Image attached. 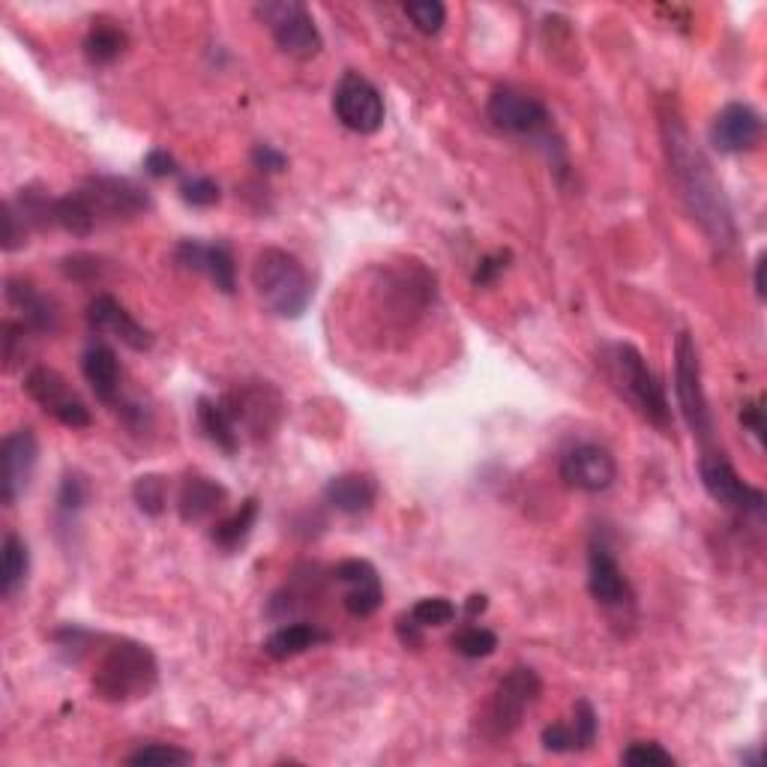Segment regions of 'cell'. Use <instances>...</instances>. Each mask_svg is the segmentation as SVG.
I'll return each mask as SVG.
<instances>
[{"label":"cell","instance_id":"obj_1","mask_svg":"<svg viewBox=\"0 0 767 767\" xmlns=\"http://www.w3.org/2000/svg\"><path fill=\"white\" fill-rule=\"evenodd\" d=\"M660 138H663L668 175L675 180L677 198L684 201L690 219L705 231L716 249H732L737 240V226L728 195L705 151L693 142L684 114L672 100H663L660 105Z\"/></svg>","mask_w":767,"mask_h":767},{"label":"cell","instance_id":"obj_2","mask_svg":"<svg viewBox=\"0 0 767 767\" xmlns=\"http://www.w3.org/2000/svg\"><path fill=\"white\" fill-rule=\"evenodd\" d=\"M600 366H603L609 387L630 408L639 411L660 432L672 429V408H668V400H665V390L660 379L651 372L642 351L626 345V342H612L600 354Z\"/></svg>","mask_w":767,"mask_h":767},{"label":"cell","instance_id":"obj_3","mask_svg":"<svg viewBox=\"0 0 767 767\" xmlns=\"http://www.w3.org/2000/svg\"><path fill=\"white\" fill-rule=\"evenodd\" d=\"M159 684V663L154 651L133 639L114 642L93 668V696L108 705H129L147 698Z\"/></svg>","mask_w":767,"mask_h":767},{"label":"cell","instance_id":"obj_4","mask_svg":"<svg viewBox=\"0 0 767 767\" xmlns=\"http://www.w3.org/2000/svg\"><path fill=\"white\" fill-rule=\"evenodd\" d=\"M252 288H256L258 300L265 303L267 312L277 318H300L312 303V277L303 267V261L279 249V246H267L252 261Z\"/></svg>","mask_w":767,"mask_h":767},{"label":"cell","instance_id":"obj_5","mask_svg":"<svg viewBox=\"0 0 767 767\" xmlns=\"http://www.w3.org/2000/svg\"><path fill=\"white\" fill-rule=\"evenodd\" d=\"M258 21L265 24L279 52L294 58V61H312L324 49V37L318 31L315 19L309 12L307 3L300 0H270V3H258Z\"/></svg>","mask_w":767,"mask_h":767},{"label":"cell","instance_id":"obj_6","mask_svg":"<svg viewBox=\"0 0 767 767\" xmlns=\"http://www.w3.org/2000/svg\"><path fill=\"white\" fill-rule=\"evenodd\" d=\"M675 396L681 417L702 444L714 440V414L707 405L705 384H702V357L696 339L681 330L675 339Z\"/></svg>","mask_w":767,"mask_h":767},{"label":"cell","instance_id":"obj_7","mask_svg":"<svg viewBox=\"0 0 767 767\" xmlns=\"http://www.w3.org/2000/svg\"><path fill=\"white\" fill-rule=\"evenodd\" d=\"M542 696V681L531 665H516L498 681L491 693L489 711H486V732L491 737H510L525 723V714L531 711Z\"/></svg>","mask_w":767,"mask_h":767},{"label":"cell","instance_id":"obj_8","mask_svg":"<svg viewBox=\"0 0 767 767\" xmlns=\"http://www.w3.org/2000/svg\"><path fill=\"white\" fill-rule=\"evenodd\" d=\"M75 193L82 195L84 205L91 207L96 222H126L151 210V195L147 189L129 180V177L96 175L87 177Z\"/></svg>","mask_w":767,"mask_h":767},{"label":"cell","instance_id":"obj_9","mask_svg":"<svg viewBox=\"0 0 767 767\" xmlns=\"http://www.w3.org/2000/svg\"><path fill=\"white\" fill-rule=\"evenodd\" d=\"M333 114L351 133L375 135L384 126L387 108L379 87L366 75L349 70L333 87Z\"/></svg>","mask_w":767,"mask_h":767},{"label":"cell","instance_id":"obj_10","mask_svg":"<svg viewBox=\"0 0 767 767\" xmlns=\"http://www.w3.org/2000/svg\"><path fill=\"white\" fill-rule=\"evenodd\" d=\"M222 405L235 419L237 432H246L249 438L265 440L277 432L279 419H282V396L277 387H270L267 381H252L243 387L231 390L222 396Z\"/></svg>","mask_w":767,"mask_h":767},{"label":"cell","instance_id":"obj_11","mask_svg":"<svg viewBox=\"0 0 767 767\" xmlns=\"http://www.w3.org/2000/svg\"><path fill=\"white\" fill-rule=\"evenodd\" d=\"M24 393L66 429H87L93 423L91 408L84 405L82 396L70 387V381L63 379L58 369H31L28 379H24Z\"/></svg>","mask_w":767,"mask_h":767},{"label":"cell","instance_id":"obj_12","mask_svg":"<svg viewBox=\"0 0 767 767\" xmlns=\"http://www.w3.org/2000/svg\"><path fill=\"white\" fill-rule=\"evenodd\" d=\"M698 477H702V486H705L707 495H711L716 504H723L726 510L765 512V491L749 486L747 480H740L735 465H732L723 453H705V456L698 459Z\"/></svg>","mask_w":767,"mask_h":767},{"label":"cell","instance_id":"obj_13","mask_svg":"<svg viewBox=\"0 0 767 767\" xmlns=\"http://www.w3.org/2000/svg\"><path fill=\"white\" fill-rule=\"evenodd\" d=\"M588 591H591L593 603L603 605L609 612H624L635 603L633 584L626 579L624 567L618 563L609 542L603 540H593L588 549Z\"/></svg>","mask_w":767,"mask_h":767},{"label":"cell","instance_id":"obj_14","mask_svg":"<svg viewBox=\"0 0 767 767\" xmlns=\"http://www.w3.org/2000/svg\"><path fill=\"white\" fill-rule=\"evenodd\" d=\"M40 462V440L33 429L10 432L0 444V501L12 507L28 491Z\"/></svg>","mask_w":767,"mask_h":767},{"label":"cell","instance_id":"obj_15","mask_svg":"<svg viewBox=\"0 0 767 767\" xmlns=\"http://www.w3.org/2000/svg\"><path fill=\"white\" fill-rule=\"evenodd\" d=\"M486 114L489 121L507 135H542L552 123L549 108L531 96V93L512 91V87H501L489 96L486 103Z\"/></svg>","mask_w":767,"mask_h":767},{"label":"cell","instance_id":"obj_16","mask_svg":"<svg viewBox=\"0 0 767 767\" xmlns=\"http://www.w3.org/2000/svg\"><path fill=\"white\" fill-rule=\"evenodd\" d=\"M561 480L576 491H597L612 489L618 480V462L600 444H576L563 453L561 459Z\"/></svg>","mask_w":767,"mask_h":767},{"label":"cell","instance_id":"obj_17","mask_svg":"<svg viewBox=\"0 0 767 767\" xmlns=\"http://www.w3.org/2000/svg\"><path fill=\"white\" fill-rule=\"evenodd\" d=\"M333 579L342 584V605L351 618H372L384 603V584L375 563L349 558L333 567Z\"/></svg>","mask_w":767,"mask_h":767},{"label":"cell","instance_id":"obj_18","mask_svg":"<svg viewBox=\"0 0 767 767\" xmlns=\"http://www.w3.org/2000/svg\"><path fill=\"white\" fill-rule=\"evenodd\" d=\"M761 133H765V123L753 105L728 103L719 108V114L711 123V144L719 154H749L761 142Z\"/></svg>","mask_w":767,"mask_h":767},{"label":"cell","instance_id":"obj_19","mask_svg":"<svg viewBox=\"0 0 767 767\" xmlns=\"http://www.w3.org/2000/svg\"><path fill=\"white\" fill-rule=\"evenodd\" d=\"M87 324H91V330H96V333H108V336H114L117 342H123L126 349H154V333L144 328V324H138L112 294L93 297L91 307H87Z\"/></svg>","mask_w":767,"mask_h":767},{"label":"cell","instance_id":"obj_20","mask_svg":"<svg viewBox=\"0 0 767 767\" xmlns=\"http://www.w3.org/2000/svg\"><path fill=\"white\" fill-rule=\"evenodd\" d=\"M7 300H10V307L19 309L21 321L31 333H40V336L49 333L52 336L58 324H61L58 307L28 279H7Z\"/></svg>","mask_w":767,"mask_h":767},{"label":"cell","instance_id":"obj_21","mask_svg":"<svg viewBox=\"0 0 767 767\" xmlns=\"http://www.w3.org/2000/svg\"><path fill=\"white\" fill-rule=\"evenodd\" d=\"M228 501V489L222 483L210 480L205 474H189L177 491V516L186 525H198L216 516Z\"/></svg>","mask_w":767,"mask_h":767},{"label":"cell","instance_id":"obj_22","mask_svg":"<svg viewBox=\"0 0 767 767\" xmlns=\"http://www.w3.org/2000/svg\"><path fill=\"white\" fill-rule=\"evenodd\" d=\"M324 501L342 516H363L379 501V483L372 474H339L324 486Z\"/></svg>","mask_w":767,"mask_h":767},{"label":"cell","instance_id":"obj_23","mask_svg":"<svg viewBox=\"0 0 767 767\" xmlns=\"http://www.w3.org/2000/svg\"><path fill=\"white\" fill-rule=\"evenodd\" d=\"M82 375L91 384L93 396L103 405H117L121 396V360L114 354V349L96 342L82 354Z\"/></svg>","mask_w":767,"mask_h":767},{"label":"cell","instance_id":"obj_24","mask_svg":"<svg viewBox=\"0 0 767 767\" xmlns=\"http://www.w3.org/2000/svg\"><path fill=\"white\" fill-rule=\"evenodd\" d=\"M330 635L321 630L318 624H307V621H297V624H286L273 630V633L265 639V654L270 660H294V656L307 654L312 647H318L321 642H328Z\"/></svg>","mask_w":767,"mask_h":767},{"label":"cell","instance_id":"obj_25","mask_svg":"<svg viewBox=\"0 0 767 767\" xmlns=\"http://www.w3.org/2000/svg\"><path fill=\"white\" fill-rule=\"evenodd\" d=\"M31 573V549L21 540L19 533H7L3 537V549H0V593L10 600L19 593V588L28 582Z\"/></svg>","mask_w":767,"mask_h":767},{"label":"cell","instance_id":"obj_26","mask_svg":"<svg viewBox=\"0 0 767 767\" xmlns=\"http://www.w3.org/2000/svg\"><path fill=\"white\" fill-rule=\"evenodd\" d=\"M198 423L216 447L228 456H235L237 447H240V432H237L235 419L226 411V405L219 400H198Z\"/></svg>","mask_w":767,"mask_h":767},{"label":"cell","instance_id":"obj_27","mask_svg":"<svg viewBox=\"0 0 767 767\" xmlns=\"http://www.w3.org/2000/svg\"><path fill=\"white\" fill-rule=\"evenodd\" d=\"M256 522H258V501L256 498H246V501L240 504L231 516H226L222 522L214 525L210 540H214L222 552H235V549L243 546L246 537L252 533Z\"/></svg>","mask_w":767,"mask_h":767},{"label":"cell","instance_id":"obj_28","mask_svg":"<svg viewBox=\"0 0 767 767\" xmlns=\"http://www.w3.org/2000/svg\"><path fill=\"white\" fill-rule=\"evenodd\" d=\"M126 42L129 40H126V33H123L121 28H114V24H96V28H91V33L84 37L82 52L84 58H87V63H93V66H108V63H114L126 52Z\"/></svg>","mask_w":767,"mask_h":767},{"label":"cell","instance_id":"obj_29","mask_svg":"<svg viewBox=\"0 0 767 767\" xmlns=\"http://www.w3.org/2000/svg\"><path fill=\"white\" fill-rule=\"evenodd\" d=\"M100 226L96 216L91 214V207L84 205V198L79 193L54 198V228H61L72 237L93 235V228Z\"/></svg>","mask_w":767,"mask_h":767},{"label":"cell","instance_id":"obj_30","mask_svg":"<svg viewBox=\"0 0 767 767\" xmlns=\"http://www.w3.org/2000/svg\"><path fill=\"white\" fill-rule=\"evenodd\" d=\"M12 207L19 210L21 222L28 228H33V231H49V228H54V198H49V195L40 193V189H33V186L21 189L19 198L12 201Z\"/></svg>","mask_w":767,"mask_h":767},{"label":"cell","instance_id":"obj_31","mask_svg":"<svg viewBox=\"0 0 767 767\" xmlns=\"http://www.w3.org/2000/svg\"><path fill=\"white\" fill-rule=\"evenodd\" d=\"M87 495H91V489H87V480H84L79 471H66L61 480V489H58V501H54V512H58V522L63 525H72L75 522V516L84 510V504H87Z\"/></svg>","mask_w":767,"mask_h":767},{"label":"cell","instance_id":"obj_32","mask_svg":"<svg viewBox=\"0 0 767 767\" xmlns=\"http://www.w3.org/2000/svg\"><path fill=\"white\" fill-rule=\"evenodd\" d=\"M205 277H210L222 294H235L237 291V265L228 243H207Z\"/></svg>","mask_w":767,"mask_h":767},{"label":"cell","instance_id":"obj_33","mask_svg":"<svg viewBox=\"0 0 767 767\" xmlns=\"http://www.w3.org/2000/svg\"><path fill=\"white\" fill-rule=\"evenodd\" d=\"M133 501L144 516H163L165 504H168V483L159 474H142L133 483Z\"/></svg>","mask_w":767,"mask_h":767},{"label":"cell","instance_id":"obj_34","mask_svg":"<svg viewBox=\"0 0 767 767\" xmlns=\"http://www.w3.org/2000/svg\"><path fill=\"white\" fill-rule=\"evenodd\" d=\"M402 10L414 24V31H419L423 37H438L447 24V7L440 0H408Z\"/></svg>","mask_w":767,"mask_h":767},{"label":"cell","instance_id":"obj_35","mask_svg":"<svg viewBox=\"0 0 767 767\" xmlns=\"http://www.w3.org/2000/svg\"><path fill=\"white\" fill-rule=\"evenodd\" d=\"M193 753L180 749L175 744H147V747L135 749L133 756H126V765L135 767H180L193 765Z\"/></svg>","mask_w":767,"mask_h":767},{"label":"cell","instance_id":"obj_36","mask_svg":"<svg viewBox=\"0 0 767 767\" xmlns=\"http://www.w3.org/2000/svg\"><path fill=\"white\" fill-rule=\"evenodd\" d=\"M450 645L465 660H483V656H491L498 651V635L486 626H462L459 633L450 639Z\"/></svg>","mask_w":767,"mask_h":767},{"label":"cell","instance_id":"obj_37","mask_svg":"<svg viewBox=\"0 0 767 767\" xmlns=\"http://www.w3.org/2000/svg\"><path fill=\"white\" fill-rule=\"evenodd\" d=\"M573 732V753H584L593 747V740L600 735V716L593 711L588 698H579L573 705V719L567 723Z\"/></svg>","mask_w":767,"mask_h":767},{"label":"cell","instance_id":"obj_38","mask_svg":"<svg viewBox=\"0 0 767 767\" xmlns=\"http://www.w3.org/2000/svg\"><path fill=\"white\" fill-rule=\"evenodd\" d=\"M408 614L423 630H429V626L453 624L456 621V605L447 597H423V600L411 605Z\"/></svg>","mask_w":767,"mask_h":767},{"label":"cell","instance_id":"obj_39","mask_svg":"<svg viewBox=\"0 0 767 767\" xmlns=\"http://www.w3.org/2000/svg\"><path fill=\"white\" fill-rule=\"evenodd\" d=\"M677 758L654 740H633L630 747L621 753V765L630 767H675Z\"/></svg>","mask_w":767,"mask_h":767},{"label":"cell","instance_id":"obj_40","mask_svg":"<svg viewBox=\"0 0 767 767\" xmlns=\"http://www.w3.org/2000/svg\"><path fill=\"white\" fill-rule=\"evenodd\" d=\"M180 198H184L189 207H214L219 205L222 193H219V184H216V180L198 175L186 177L184 184H180Z\"/></svg>","mask_w":767,"mask_h":767},{"label":"cell","instance_id":"obj_41","mask_svg":"<svg viewBox=\"0 0 767 767\" xmlns=\"http://www.w3.org/2000/svg\"><path fill=\"white\" fill-rule=\"evenodd\" d=\"M0 222H3V231H0L3 252H19L21 246H28V226L21 222L19 210L12 207V201H3V207H0Z\"/></svg>","mask_w":767,"mask_h":767},{"label":"cell","instance_id":"obj_42","mask_svg":"<svg viewBox=\"0 0 767 767\" xmlns=\"http://www.w3.org/2000/svg\"><path fill=\"white\" fill-rule=\"evenodd\" d=\"M63 277L75 279V282H96L103 277V261L96 256H87V252H75V256L63 258Z\"/></svg>","mask_w":767,"mask_h":767},{"label":"cell","instance_id":"obj_43","mask_svg":"<svg viewBox=\"0 0 767 767\" xmlns=\"http://www.w3.org/2000/svg\"><path fill=\"white\" fill-rule=\"evenodd\" d=\"M510 252L507 249H498V252H489V256H483L480 261H477V267H474V277L471 282L477 288H486L491 286V282H498V277H501L504 270L510 267Z\"/></svg>","mask_w":767,"mask_h":767},{"label":"cell","instance_id":"obj_44","mask_svg":"<svg viewBox=\"0 0 767 767\" xmlns=\"http://www.w3.org/2000/svg\"><path fill=\"white\" fill-rule=\"evenodd\" d=\"M175 261L189 273H205L207 261V243L201 240H180L175 249Z\"/></svg>","mask_w":767,"mask_h":767},{"label":"cell","instance_id":"obj_45","mask_svg":"<svg viewBox=\"0 0 767 767\" xmlns=\"http://www.w3.org/2000/svg\"><path fill=\"white\" fill-rule=\"evenodd\" d=\"M28 333H31V330L24 328V321H7V324H3V366H7V372L15 366L19 349H24V336H28Z\"/></svg>","mask_w":767,"mask_h":767},{"label":"cell","instance_id":"obj_46","mask_svg":"<svg viewBox=\"0 0 767 767\" xmlns=\"http://www.w3.org/2000/svg\"><path fill=\"white\" fill-rule=\"evenodd\" d=\"M540 744L546 753H554V756H563V753H573V732L567 723H552V726L542 728Z\"/></svg>","mask_w":767,"mask_h":767},{"label":"cell","instance_id":"obj_47","mask_svg":"<svg viewBox=\"0 0 767 767\" xmlns=\"http://www.w3.org/2000/svg\"><path fill=\"white\" fill-rule=\"evenodd\" d=\"M252 165H256L258 172H265V175H279V172H286L288 156L282 151H277L273 144H256L252 147Z\"/></svg>","mask_w":767,"mask_h":767},{"label":"cell","instance_id":"obj_48","mask_svg":"<svg viewBox=\"0 0 767 767\" xmlns=\"http://www.w3.org/2000/svg\"><path fill=\"white\" fill-rule=\"evenodd\" d=\"M740 423H744V429L753 432V438H756L758 444H765V402L761 400L744 402V408H740Z\"/></svg>","mask_w":767,"mask_h":767},{"label":"cell","instance_id":"obj_49","mask_svg":"<svg viewBox=\"0 0 767 767\" xmlns=\"http://www.w3.org/2000/svg\"><path fill=\"white\" fill-rule=\"evenodd\" d=\"M144 172L156 177V180H163V177L177 175V159L168 151H163V147H156V151L144 156Z\"/></svg>","mask_w":767,"mask_h":767},{"label":"cell","instance_id":"obj_50","mask_svg":"<svg viewBox=\"0 0 767 767\" xmlns=\"http://www.w3.org/2000/svg\"><path fill=\"white\" fill-rule=\"evenodd\" d=\"M396 633H400L402 645H408V647L423 645V626H419L411 614H402L400 621H396Z\"/></svg>","mask_w":767,"mask_h":767},{"label":"cell","instance_id":"obj_51","mask_svg":"<svg viewBox=\"0 0 767 767\" xmlns=\"http://www.w3.org/2000/svg\"><path fill=\"white\" fill-rule=\"evenodd\" d=\"M486 609H489V597H486V593H471V597L465 600V609H462V612H465L468 621H474V618H480Z\"/></svg>","mask_w":767,"mask_h":767},{"label":"cell","instance_id":"obj_52","mask_svg":"<svg viewBox=\"0 0 767 767\" xmlns=\"http://www.w3.org/2000/svg\"><path fill=\"white\" fill-rule=\"evenodd\" d=\"M753 286H756L758 300H765V256L756 258V273H753Z\"/></svg>","mask_w":767,"mask_h":767}]
</instances>
